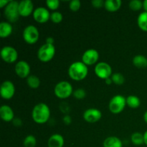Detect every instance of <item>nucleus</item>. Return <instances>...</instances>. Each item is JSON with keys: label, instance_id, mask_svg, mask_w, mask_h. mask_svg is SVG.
I'll return each instance as SVG.
<instances>
[{"label": "nucleus", "instance_id": "obj_38", "mask_svg": "<svg viewBox=\"0 0 147 147\" xmlns=\"http://www.w3.org/2000/svg\"><path fill=\"white\" fill-rule=\"evenodd\" d=\"M143 8L145 10V11L147 12V0H145V1H143Z\"/></svg>", "mask_w": 147, "mask_h": 147}, {"label": "nucleus", "instance_id": "obj_2", "mask_svg": "<svg viewBox=\"0 0 147 147\" xmlns=\"http://www.w3.org/2000/svg\"><path fill=\"white\" fill-rule=\"evenodd\" d=\"M88 73V69L87 65L80 61L72 63L68 69V75L70 78L76 81H80L86 78Z\"/></svg>", "mask_w": 147, "mask_h": 147}, {"label": "nucleus", "instance_id": "obj_37", "mask_svg": "<svg viewBox=\"0 0 147 147\" xmlns=\"http://www.w3.org/2000/svg\"><path fill=\"white\" fill-rule=\"evenodd\" d=\"M45 43H47V44L53 45V43H54V39H53V37H47V38L46 39Z\"/></svg>", "mask_w": 147, "mask_h": 147}, {"label": "nucleus", "instance_id": "obj_5", "mask_svg": "<svg viewBox=\"0 0 147 147\" xmlns=\"http://www.w3.org/2000/svg\"><path fill=\"white\" fill-rule=\"evenodd\" d=\"M4 14L9 22H15L19 20V2L17 1H10L5 7Z\"/></svg>", "mask_w": 147, "mask_h": 147}, {"label": "nucleus", "instance_id": "obj_35", "mask_svg": "<svg viewBox=\"0 0 147 147\" xmlns=\"http://www.w3.org/2000/svg\"><path fill=\"white\" fill-rule=\"evenodd\" d=\"M63 122H64V123H65V124H67V125L70 124V123H71V122H72L71 117H70L69 115H65V116L63 117Z\"/></svg>", "mask_w": 147, "mask_h": 147}, {"label": "nucleus", "instance_id": "obj_7", "mask_svg": "<svg viewBox=\"0 0 147 147\" xmlns=\"http://www.w3.org/2000/svg\"><path fill=\"white\" fill-rule=\"evenodd\" d=\"M22 36L26 42L32 45L37 42L40 34L37 27L33 25H29L24 28Z\"/></svg>", "mask_w": 147, "mask_h": 147}, {"label": "nucleus", "instance_id": "obj_14", "mask_svg": "<svg viewBox=\"0 0 147 147\" xmlns=\"http://www.w3.org/2000/svg\"><path fill=\"white\" fill-rule=\"evenodd\" d=\"M14 70L17 76L22 78H28L30 73V66L26 61L21 60L15 65Z\"/></svg>", "mask_w": 147, "mask_h": 147}, {"label": "nucleus", "instance_id": "obj_3", "mask_svg": "<svg viewBox=\"0 0 147 147\" xmlns=\"http://www.w3.org/2000/svg\"><path fill=\"white\" fill-rule=\"evenodd\" d=\"M55 54V47L54 45L45 43L39 48L37 52V57L40 61L47 63L50 61L54 57Z\"/></svg>", "mask_w": 147, "mask_h": 147}, {"label": "nucleus", "instance_id": "obj_24", "mask_svg": "<svg viewBox=\"0 0 147 147\" xmlns=\"http://www.w3.org/2000/svg\"><path fill=\"white\" fill-rule=\"evenodd\" d=\"M27 83L30 88L36 89L40 86V80L37 76L32 75V76H30L27 78Z\"/></svg>", "mask_w": 147, "mask_h": 147}, {"label": "nucleus", "instance_id": "obj_34", "mask_svg": "<svg viewBox=\"0 0 147 147\" xmlns=\"http://www.w3.org/2000/svg\"><path fill=\"white\" fill-rule=\"evenodd\" d=\"M12 123L15 126H17V127H20V126H21L22 124V121L21 119H19V118H15V119H13Z\"/></svg>", "mask_w": 147, "mask_h": 147}, {"label": "nucleus", "instance_id": "obj_16", "mask_svg": "<svg viewBox=\"0 0 147 147\" xmlns=\"http://www.w3.org/2000/svg\"><path fill=\"white\" fill-rule=\"evenodd\" d=\"M14 111L12 109L7 105L1 106L0 108V116L1 119L6 122L12 121L14 119Z\"/></svg>", "mask_w": 147, "mask_h": 147}, {"label": "nucleus", "instance_id": "obj_1", "mask_svg": "<svg viewBox=\"0 0 147 147\" xmlns=\"http://www.w3.org/2000/svg\"><path fill=\"white\" fill-rule=\"evenodd\" d=\"M32 117L35 123L39 124L45 123L50 117V108L44 103H38L33 108Z\"/></svg>", "mask_w": 147, "mask_h": 147}, {"label": "nucleus", "instance_id": "obj_21", "mask_svg": "<svg viewBox=\"0 0 147 147\" xmlns=\"http://www.w3.org/2000/svg\"><path fill=\"white\" fill-rule=\"evenodd\" d=\"M133 64L138 68H145L147 67V58L142 55H138L133 58Z\"/></svg>", "mask_w": 147, "mask_h": 147}, {"label": "nucleus", "instance_id": "obj_22", "mask_svg": "<svg viewBox=\"0 0 147 147\" xmlns=\"http://www.w3.org/2000/svg\"><path fill=\"white\" fill-rule=\"evenodd\" d=\"M137 24L139 28L144 32H147V12L141 13L137 19Z\"/></svg>", "mask_w": 147, "mask_h": 147}, {"label": "nucleus", "instance_id": "obj_36", "mask_svg": "<svg viewBox=\"0 0 147 147\" xmlns=\"http://www.w3.org/2000/svg\"><path fill=\"white\" fill-rule=\"evenodd\" d=\"M10 2L9 0H0V8H5L6 6Z\"/></svg>", "mask_w": 147, "mask_h": 147}, {"label": "nucleus", "instance_id": "obj_4", "mask_svg": "<svg viewBox=\"0 0 147 147\" xmlns=\"http://www.w3.org/2000/svg\"><path fill=\"white\" fill-rule=\"evenodd\" d=\"M55 95L60 99L67 98L73 93V86L67 81H60L55 86L54 89Z\"/></svg>", "mask_w": 147, "mask_h": 147}, {"label": "nucleus", "instance_id": "obj_30", "mask_svg": "<svg viewBox=\"0 0 147 147\" xmlns=\"http://www.w3.org/2000/svg\"><path fill=\"white\" fill-rule=\"evenodd\" d=\"M46 4L47 7L51 10H56L59 8L60 6V1L59 0H47Z\"/></svg>", "mask_w": 147, "mask_h": 147}, {"label": "nucleus", "instance_id": "obj_28", "mask_svg": "<svg viewBox=\"0 0 147 147\" xmlns=\"http://www.w3.org/2000/svg\"><path fill=\"white\" fill-rule=\"evenodd\" d=\"M143 7V2L140 0H133L129 2V8L133 11H139Z\"/></svg>", "mask_w": 147, "mask_h": 147}, {"label": "nucleus", "instance_id": "obj_9", "mask_svg": "<svg viewBox=\"0 0 147 147\" xmlns=\"http://www.w3.org/2000/svg\"><path fill=\"white\" fill-rule=\"evenodd\" d=\"M1 57L6 63H13L18 58V53L14 47L5 46L1 50Z\"/></svg>", "mask_w": 147, "mask_h": 147}, {"label": "nucleus", "instance_id": "obj_39", "mask_svg": "<svg viewBox=\"0 0 147 147\" xmlns=\"http://www.w3.org/2000/svg\"><path fill=\"white\" fill-rule=\"evenodd\" d=\"M144 144L147 146V131L144 134Z\"/></svg>", "mask_w": 147, "mask_h": 147}, {"label": "nucleus", "instance_id": "obj_17", "mask_svg": "<svg viewBox=\"0 0 147 147\" xmlns=\"http://www.w3.org/2000/svg\"><path fill=\"white\" fill-rule=\"evenodd\" d=\"M64 138L62 135L55 134L52 135L48 140V147H63L64 146Z\"/></svg>", "mask_w": 147, "mask_h": 147}, {"label": "nucleus", "instance_id": "obj_32", "mask_svg": "<svg viewBox=\"0 0 147 147\" xmlns=\"http://www.w3.org/2000/svg\"><path fill=\"white\" fill-rule=\"evenodd\" d=\"M81 7V3L79 0H73L70 2L69 7L73 11H78Z\"/></svg>", "mask_w": 147, "mask_h": 147}, {"label": "nucleus", "instance_id": "obj_29", "mask_svg": "<svg viewBox=\"0 0 147 147\" xmlns=\"http://www.w3.org/2000/svg\"><path fill=\"white\" fill-rule=\"evenodd\" d=\"M63 14L59 11H54L50 15V20L55 24H59L63 21Z\"/></svg>", "mask_w": 147, "mask_h": 147}, {"label": "nucleus", "instance_id": "obj_41", "mask_svg": "<svg viewBox=\"0 0 147 147\" xmlns=\"http://www.w3.org/2000/svg\"><path fill=\"white\" fill-rule=\"evenodd\" d=\"M144 121L147 123V111L145 112L144 114Z\"/></svg>", "mask_w": 147, "mask_h": 147}, {"label": "nucleus", "instance_id": "obj_6", "mask_svg": "<svg viewBox=\"0 0 147 147\" xmlns=\"http://www.w3.org/2000/svg\"><path fill=\"white\" fill-rule=\"evenodd\" d=\"M126 105V98L121 95H116L111 99L109 108L111 113L118 114L122 112Z\"/></svg>", "mask_w": 147, "mask_h": 147}, {"label": "nucleus", "instance_id": "obj_19", "mask_svg": "<svg viewBox=\"0 0 147 147\" xmlns=\"http://www.w3.org/2000/svg\"><path fill=\"white\" fill-rule=\"evenodd\" d=\"M103 147H123V143L116 136H109L103 142Z\"/></svg>", "mask_w": 147, "mask_h": 147}, {"label": "nucleus", "instance_id": "obj_20", "mask_svg": "<svg viewBox=\"0 0 147 147\" xmlns=\"http://www.w3.org/2000/svg\"><path fill=\"white\" fill-rule=\"evenodd\" d=\"M12 32V26L7 22H1L0 23V37L6 38L9 37Z\"/></svg>", "mask_w": 147, "mask_h": 147}, {"label": "nucleus", "instance_id": "obj_25", "mask_svg": "<svg viewBox=\"0 0 147 147\" xmlns=\"http://www.w3.org/2000/svg\"><path fill=\"white\" fill-rule=\"evenodd\" d=\"M132 143L136 146H140V145L144 144V134L139 133V132H135L131 135Z\"/></svg>", "mask_w": 147, "mask_h": 147}, {"label": "nucleus", "instance_id": "obj_10", "mask_svg": "<svg viewBox=\"0 0 147 147\" xmlns=\"http://www.w3.org/2000/svg\"><path fill=\"white\" fill-rule=\"evenodd\" d=\"M15 93V88L14 84L9 80H5L2 83L0 89L1 96L4 99L9 100L14 96Z\"/></svg>", "mask_w": 147, "mask_h": 147}, {"label": "nucleus", "instance_id": "obj_23", "mask_svg": "<svg viewBox=\"0 0 147 147\" xmlns=\"http://www.w3.org/2000/svg\"><path fill=\"white\" fill-rule=\"evenodd\" d=\"M126 105L131 109H137L140 106L141 100L136 96H129L126 98Z\"/></svg>", "mask_w": 147, "mask_h": 147}, {"label": "nucleus", "instance_id": "obj_13", "mask_svg": "<svg viewBox=\"0 0 147 147\" xmlns=\"http://www.w3.org/2000/svg\"><path fill=\"white\" fill-rule=\"evenodd\" d=\"M102 117V113L97 109H88L85 111L83 113V119L88 123H96Z\"/></svg>", "mask_w": 147, "mask_h": 147}, {"label": "nucleus", "instance_id": "obj_12", "mask_svg": "<svg viewBox=\"0 0 147 147\" xmlns=\"http://www.w3.org/2000/svg\"><path fill=\"white\" fill-rule=\"evenodd\" d=\"M50 15L48 10L45 7H38L33 11V18L38 23H45L50 19Z\"/></svg>", "mask_w": 147, "mask_h": 147}, {"label": "nucleus", "instance_id": "obj_27", "mask_svg": "<svg viewBox=\"0 0 147 147\" xmlns=\"http://www.w3.org/2000/svg\"><path fill=\"white\" fill-rule=\"evenodd\" d=\"M111 80L113 83L116 85H122L125 81V78L121 73H113L111 76Z\"/></svg>", "mask_w": 147, "mask_h": 147}, {"label": "nucleus", "instance_id": "obj_31", "mask_svg": "<svg viewBox=\"0 0 147 147\" xmlns=\"http://www.w3.org/2000/svg\"><path fill=\"white\" fill-rule=\"evenodd\" d=\"M73 96L76 99L78 100H82L86 96V92L84 89L83 88H78L73 91Z\"/></svg>", "mask_w": 147, "mask_h": 147}, {"label": "nucleus", "instance_id": "obj_33", "mask_svg": "<svg viewBox=\"0 0 147 147\" xmlns=\"http://www.w3.org/2000/svg\"><path fill=\"white\" fill-rule=\"evenodd\" d=\"M91 4L93 7L99 9L104 6L105 1H103V0H93V1H91Z\"/></svg>", "mask_w": 147, "mask_h": 147}, {"label": "nucleus", "instance_id": "obj_8", "mask_svg": "<svg viewBox=\"0 0 147 147\" xmlns=\"http://www.w3.org/2000/svg\"><path fill=\"white\" fill-rule=\"evenodd\" d=\"M95 73L100 79L109 78L112 76V68L109 64L105 62H100L96 64L95 67Z\"/></svg>", "mask_w": 147, "mask_h": 147}, {"label": "nucleus", "instance_id": "obj_11", "mask_svg": "<svg viewBox=\"0 0 147 147\" xmlns=\"http://www.w3.org/2000/svg\"><path fill=\"white\" fill-rule=\"evenodd\" d=\"M99 59V53L95 49L87 50L82 56V62L86 65H92L98 62Z\"/></svg>", "mask_w": 147, "mask_h": 147}, {"label": "nucleus", "instance_id": "obj_26", "mask_svg": "<svg viewBox=\"0 0 147 147\" xmlns=\"http://www.w3.org/2000/svg\"><path fill=\"white\" fill-rule=\"evenodd\" d=\"M37 144L36 138L32 135H28L25 137L23 142L24 147H35Z\"/></svg>", "mask_w": 147, "mask_h": 147}, {"label": "nucleus", "instance_id": "obj_18", "mask_svg": "<svg viewBox=\"0 0 147 147\" xmlns=\"http://www.w3.org/2000/svg\"><path fill=\"white\" fill-rule=\"evenodd\" d=\"M122 1L121 0H106L105 1L104 7L107 11L114 12L121 8Z\"/></svg>", "mask_w": 147, "mask_h": 147}, {"label": "nucleus", "instance_id": "obj_15", "mask_svg": "<svg viewBox=\"0 0 147 147\" xmlns=\"http://www.w3.org/2000/svg\"><path fill=\"white\" fill-rule=\"evenodd\" d=\"M34 5L30 0H23L19 2V13L22 17H28L34 11Z\"/></svg>", "mask_w": 147, "mask_h": 147}, {"label": "nucleus", "instance_id": "obj_40", "mask_svg": "<svg viewBox=\"0 0 147 147\" xmlns=\"http://www.w3.org/2000/svg\"><path fill=\"white\" fill-rule=\"evenodd\" d=\"M105 81H106V84H108V85L111 84V83H113V81H112L111 78H109L106 79V80H105Z\"/></svg>", "mask_w": 147, "mask_h": 147}]
</instances>
